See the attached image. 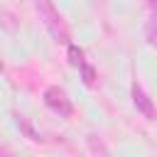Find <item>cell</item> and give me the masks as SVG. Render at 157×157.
<instances>
[{
	"mask_svg": "<svg viewBox=\"0 0 157 157\" xmlns=\"http://www.w3.org/2000/svg\"><path fill=\"white\" fill-rule=\"evenodd\" d=\"M34 10H37L39 20L44 22V27L49 29L52 39H54V42H59V44H69L71 32H69V27H66L64 17L59 15V10L52 5V0H34Z\"/></svg>",
	"mask_w": 157,
	"mask_h": 157,
	"instance_id": "obj_1",
	"label": "cell"
},
{
	"mask_svg": "<svg viewBox=\"0 0 157 157\" xmlns=\"http://www.w3.org/2000/svg\"><path fill=\"white\" fill-rule=\"evenodd\" d=\"M44 103L54 110V113H59V115H71V101H69V96H66V91L64 88H59V86H49L47 91H44Z\"/></svg>",
	"mask_w": 157,
	"mask_h": 157,
	"instance_id": "obj_2",
	"label": "cell"
},
{
	"mask_svg": "<svg viewBox=\"0 0 157 157\" xmlns=\"http://www.w3.org/2000/svg\"><path fill=\"white\" fill-rule=\"evenodd\" d=\"M130 96H132V103H135V108H137V113H142L147 120H155L157 118V110H155V105H152V101H150V96L137 86V83H132V88H130Z\"/></svg>",
	"mask_w": 157,
	"mask_h": 157,
	"instance_id": "obj_3",
	"label": "cell"
},
{
	"mask_svg": "<svg viewBox=\"0 0 157 157\" xmlns=\"http://www.w3.org/2000/svg\"><path fill=\"white\" fill-rule=\"evenodd\" d=\"M145 39H147L152 47H157V20H150V22L145 25Z\"/></svg>",
	"mask_w": 157,
	"mask_h": 157,
	"instance_id": "obj_4",
	"label": "cell"
},
{
	"mask_svg": "<svg viewBox=\"0 0 157 157\" xmlns=\"http://www.w3.org/2000/svg\"><path fill=\"white\" fill-rule=\"evenodd\" d=\"M69 61H71V66H81L83 64V52L78 47H74V44H69Z\"/></svg>",
	"mask_w": 157,
	"mask_h": 157,
	"instance_id": "obj_5",
	"label": "cell"
},
{
	"mask_svg": "<svg viewBox=\"0 0 157 157\" xmlns=\"http://www.w3.org/2000/svg\"><path fill=\"white\" fill-rule=\"evenodd\" d=\"M78 69H81V74H83V83H86V86H93V83H96V71H93V66H88V64L83 61Z\"/></svg>",
	"mask_w": 157,
	"mask_h": 157,
	"instance_id": "obj_6",
	"label": "cell"
},
{
	"mask_svg": "<svg viewBox=\"0 0 157 157\" xmlns=\"http://www.w3.org/2000/svg\"><path fill=\"white\" fill-rule=\"evenodd\" d=\"M88 147L93 150V152H101V155H108V147L96 137V135H88Z\"/></svg>",
	"mask_w": 157,
	"mask_h": 157,
	"instance_id": "obj_7",
	"label": "cell"
},
{
	"mask_svg": "<svg viewBox=\"0 0 157 157\" xmlns=\"http://www.w3.org/2000/svg\"><path fill=\"white\" fill-rule=\"evenodd\" d=\"M147 5H150V7L155 10V12H157V0H147Z\"/></svg>",
	"mask_w": 157,
	"mask_h": 157,
	"instance_id": "obj_8",
	"label": "cell"
},
{
	"mask_svg": "<svg viewBox=\"0 0 157 157\" xmlns=\"http://www.w3.org/2000/svg\"><path fill=\"white\" fill-rule=\"evenodd\" d=\"M0 71H2V61H0Z\"/></svg>",
	"mask_w": 157,
	"mask_h": 157,
	"instance_id": "obj_9",
	"label": "cell"
}]
</instances>
